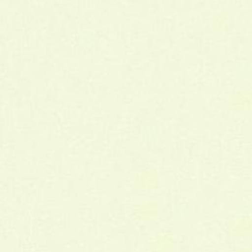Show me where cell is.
Returning <instances> with one entry per match:
<instances>
[{
	"mask_svg": "<svg viewBox=\"0 0 252 252\" xmlns=\"http://www.w3.org/2000/svg\"><path fill=\"white\" fill-rule=\"evenodd\" d=\"M233 231L238 236H246L249 235L252 229V224L249 219L246 218H239L236 219L232 225Z\"/></svg>",
	"mask_w": 252,
	"mask_h": 252,
	"instance_id": "6da1fadb",
	"label": "cell"
},
{
	"mask_svg": "<svg viewBox=\"0 0 252 252\" xmlns=\"http://www.w3.org/2000/svg\"><path fill=\"white\" fill-rule=\"evenodd\" d=\"M140 214L145 215L146 219H151L154 218V215L157 214V211L155 210L153 204H144L140 209Z\"/></svg>",
	"mask_w": 252,
	"mask_h": 252,
	"instance_id": "7a4b0ae2",
	"label": "cell"
},
{
	"mask_svg": "<svg viewBox=\"0 0 252 252\" xmlns=\"http://www.w3.org/2000/svg\"><path fill=\"white\" fill-rule=\"evenodd\" d=\"M156 245L160 246L161 251H165V250L169 249V247L171 246V241H170L169 237H166L164 235H160L159 240L156 242Z\"/></svg>",
	"mask_w": 252,
	"mask_h": 252,
	"instance_id": "3957f363",
	"label": "cell"
},
{
	"mask_svg": "<svg viewBox=\"0 0 252 252\" xmlns=\"http://www.w3.org/2000/svg\"><path fill=\"white\" fill-rule=\"evenodd\" d=\"M234 252H250V251H247V250H237V251H234Z\"/></svg>",
	"mask_w": 252,
	"mask_h": 252,
	"instance_id": "277c9868",
	"label": "cell"
}]
</instances>
